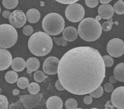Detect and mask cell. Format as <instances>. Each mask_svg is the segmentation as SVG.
<instances>
[{"instance_id": "obj_1", "label": "cell", "mask_w": 124, "mask_h": 109, "mask_svg": "<svg viewBox=\"0 0 124 109\" xmlns=\"http://www.w3.org/2000/svg\"><path fill=\"white\" fill-rule=\"evenodd\" d=\"M58 76L65 89L70 93L90 94L101 86L106 76L103 57L90 47L72 49L60 60Z\"/></svg>"}, {"instance_id": "obj_2", "label": "cell", "mask_w": 124, "mask_h": 109, "mask_svg": "<svg viewBox=\"0 0 124 109\" xmlns=\"http://www.w3.org/2000/svg\"><path fill=\"white\" fill-rule=\"evenodd\" d=\"M53 45V40L48 34L42 31L34 33L28 40V48L36 56H44L51 52Z\"/></svg>"}, {"instance_id": "obj_3", "label": "cell", "mask_w": 124, "mask_h": 109, "mask_svg": "<svg viewBox=\"0 0 124 109\" xmlns=\"http://www.w3.org/2000/svg\"><path fill=\"white\" fill-rule=\"evenodd\" d=\"M102 30V26L99 21L93 18L84 19L78 26L79 35L86 42H94L99 38Z\"/></svg>"}, {"instance_id": "obj_4", "label": "cell", "mask_w": 124, "mask_h": 109, "mask_svg": "<svg viewBox=\"0 0 124 109\" xmlns=\"http://www.w3.org/2000/svg\"><path fill=\"white\" fill-rule=\"evenodd\" d=\"M43 29L50 35H58L64 31L65 21L61 15L51 13L44 17L42 22Z\"/></svg>"}, {"instance_id": "obj_5", "label": "cell", "mask_w": 124, "mask_h": 109, "mask_svg": "<svg viewBox=\"0 0 124 109\" xmlns=\"http://www.w3.org/2000/svg\"><path fill=\"white\" fill-rule=\"evenodd\" d=\"M0 47L8 49L14 45L18 38L17 32L12 25L3 24L0 26Z\"/></svg>"}, {"instance_id": "obj_6", "label": "cell", "mask_w": 124, "mask_h": 109, "mask_svg": "<svg viewBox=\"0 0 124 109\" xmlns=\"http://www.w3.org/2000/svg\"><path fill=\"white\" fill-rule=\"evenodd\" d=\"M85 14L83 7L79 3L69 5L65 9V16L69 21L78 22L83 21Z\"/></svg>"}, {"instance_id": "obj_7", "label": "cell", "mask_w": 124, "mask_h": 109, "mask_svg": "<svg viewBox=\"0 0 124 109\" xmlns=\"http://www.w3.org/2000/svg\"><path fill=\"white\" fill-rule=\"evenodd\" d=\"M107 52L110 56L119 58L124 54V42L120 38H113L108 43Z\"/></svg>"}, {"instance_id": "obj_8", "label": "cell", "mask_w": 124, "mask_h": 109, "mask_svg": "<svg viewBox=\"0 0 124 109\" xmlns=\"http://www.w3.org/2000/svg\"><path fill=\"white\" fill-rule=\"evenodd\" d=\"M42 94L30 95H23L20 96V100L26 109H32L37 107L42 100Z\"/></svg>"}, {"instance_id": "obj_9", "label": "cell", "mask_w": 124, "mask_h": 109, "mask_svg": "<svg viewBox=\"0 0 124 109\" xmlns=\"http://www.w3.org/2000/svg\"><path fill=\"white\" fill-rule=\"evenodd\" d=\"M60 60L56 57L50 56L44 62L43 71L45 73L48 75H55L58 73Z\"/></svg>"}, {"instance_id": "obj_10", "label": "cell", "mask_w": 124, "mask_h": 109, "mask_svg": "<svg viewBox=\"0 0 124 109\" xmlns=\"http://www.w3.org/2000/svg\"><path fill=\"white\" fill-rule=\"evenodd\" d=\"M26 15L23 11L19 10L14 11L9 17V22L10 24L17 28H20L23 26L26 22Z\"/></svg>"}, {"instance_id": "obj_11", "label": "cell", "mask_w": 124, "mask_h": 109, "mask_svg": "<svg viewBox=\"0 0 124 109\" xmlns=\"http://www.w3.org/2000/svg\"><path fill=\"white\" fill-rule=\"evenodd\" d=\"M111 102L118 109H124V86L117 87L111 94Z\"/></svg>"}, {"instance_id": "obj_12", "label": "cell", "mask_w": 124, "mask_h": 109, "mask_svg": "<svg viewBox=\"0 0 124 109\" xmlns=\"http://www.w3.org/2000/svg\"><path fill=\"white\" fill-rule=\"evenodd\" d=\"M0 70L1 71L5 70L8 68L9 66L12 65V57L10 52L7 50L1 49H0Z\"/></svg>"}, {"instance_id": "obj_13", "label": "cell", "mask_w": 124, "mask_h": 109, "mask_svg": "<svg viewBox=\"0 0 124 109\" xmlns=\"http://www.w3.org/2000/svg\"><path fill=\"white\" fill-rule=\"evenodd\" d=\"M114 8L111 5H101L98 8V14L102 19H111L114 14Z\"/></svg>"}, {"instance_id": "obj_14", "label": "cell", "mask_w": 124, "mask_h": 109, "mask_svg": "<svg viewBox=\"0 0 124 109\" xmlns=\"http://www.w3.org/2000/svg\"><path fill=\"white\" fill-rule=\"evenodd\" d=\"M78 36V31L74 27L69 26L63 31V37L67 42H73Z\"/></svg>"}, {"instance_id": "obj_15", "label": "cell", "mask_w": 124, "mask_h": 109, "mask_svg": "<svg viewBox=\"0 0 124 109\" xmlns=\"http://www.w3.org/2000/svg\"><path fill=\"white\" fill-rule=\"evenodd\" d=\"M47 109H62L63 107V102L58 96H53L48 98L46 102Z\"/></svg>"}, {"instance_id": "obj_16", "label": "cell", "mask_w": 124, "mask_h": 109, "mask_svg": "<svg viewBox=\"0 0 124 109\" xmlns=\"http://www.w3.org/2000/svg\"><path fill=\"white\" fill-rule=\"evenodd\" d=\"M26 67L27 72L31 74L33 72H37L40 67V62L36 58H30L26 61Z\"/></svg>"}, {"instance_id": "obj_17", "label": "cell", "mask_w": 124, "mask_h": 109, "mask_svg": "<svg viewBox=\"0 0 124 109\" xmlns=\"http://www.w3.org/2000/svg\"><path fill=\"white\" fill-rule=\"evenodd\" d=\"M26 15L28 21L30 23L37 22L40 19V14L39 12V11L35 8L29 10L27 12Z\"/></svg>"}, {"instance_id": "obj_18", "label": "cell", "mask_w": 124, "mask_h": 109, "mask_svg": "<svg viewBox=\"0 0 124 109\" xmlns=\"http://www.w3.org/2000/svg\"><path fill=\"white\" fill-rule=\"evenodd\" d=\"M26 63V62L22 58H16L13 59L11 66L15 72H22L24 70Z\"/></svg>"}, {"instance_id": "obj_19", "label": "cell", "mask_w": 124, "mask_h": 109, "mask_svg": "<svg viewBox=\"0 0 124 109\" xmlns=\"http://www.w3.org/2000/svg\"><path fill=\"white\" fill-rule=\"evenodd\" d=\"M114 77L117 80L124 82V63L118 64L114 69Z\"/></svg>"}, {"instance_id": "obj_20", "label": "cell", "mask_w": 124, "mask_h": 109, "mask_svg": "<svg viewBox=\"0 0 124 109\" xmlns=\"http://www.w3.org/2000/svg\"><path fill=\"white\" fill-rule=\"evenodd\" d=\"M5 78L7 82L10 84H14L17 82L18 75L15 71H8L7 73H6Z\"/></svg>"}, {"instance_id": "obj_21", "label": "cell", "mask_w": 124, "mask_h": 109, "mask_svg": "<svg viewBox=\"0 0 124 109\" xmlns=\"http://www.w3.org/2000/svg\"><path fill=\"white\" fill-rule=\"evenodd\" d=\"M3 5L6 8L10 10V9L15 8L18 5L19 1L17 0H3L2 1Z\"/></svg>"}, {"instance_id": "obj_22", "label": "cell", "mask_w": 124, "mask_h": 109, "mask_svg": "<svg viewBox=\"0 0 124 109\" xmlns=\"http://www.w3.org/2000/svg\"><path fill=\"white\" fill-rule=\"evenodd\" d=\"M114 10L118 15H122L124 14V1H117L113 7Z\"/></svg>"}, {"instance_id": "obj_23", "label": "cell", "mask_w": 124, "mask_h": 109, "mask_svg": "<svg viewBox=\"0 0 124 109\" xmlns=\"http://www.w3.org/2000/svg\"><path fill=\"white\" fill-rule=\"evenodd\" d=\"M29 93H30L31 94H37L40 91V86L38 83L32 82L29 85L28 87Z\"/></svg>"}, {"instance_id": "obj_24", "label": "cell", "mask_w": 124, "mask_h": 109, "mask_svg": "<svg viewBox=\"0 0 124 109\" xmlns=\"http://www.w3.org/2000/svg\"><path fill=\"white\" fill-rule=\"evenodd\" d=\"M17 85L20 89H24L29 86V80L26 77H21L18 79Z\"/></svg>"}, {"instance_id": "obj_25", "label": "cell", "mask_w": 124, "mask_h": 109, "mask_svg": "<svg viewBox=\"0 0 124 109\" xmlns=\"http://www.w3.org/2000/svg\"><path fill=\"white\" fill-rule=\"evenodd\" d=\"M65 105L67 109H76L78 107V102L75 99L69 98L66 100Z\"/></svg>"}, {"instance_id": "obj_26", "label": "cell", "mask_w": 124, "mask_h": 109, "mask_svg": "<svg viewBox=\"0 0 124 109\" xmlns=\"http://www.w3.org/2000/svg\"><path fill=\"white\" fill-rule=\"evenodd\" d=\"M34 79L37 82H42L47 78V76L44 74V73L42 71H37L35 72L33 75Z\"/></svg>"}, {"instance_id": "obj_27", "label": "cell", "mask_w": 124, "mask_h": 109, "mask_svg": "<svg viewBox=\"0 0 124 109\" xmlns=\"http://www.w3.org/2000/svg\"><path fill=\"white\" fill-rule=\"evenodd\" d=\"M103 93H104V87L100 86L99 87H98L96 90H95L93 92L91 93L90 94H89L90 96H92V98H100V97L103 94Z\"/></svg>"}, {"instance_id": "obj_28", "label": "cell", "mask_w": 124, "mask_h": 109, "mask_svg": "<svg viewBox=\"0 0 124 109\" xmlns=\"http://www.w3.org/2000/svg\"><path fill=\"white\" fill-rule=\"evenodd\" d=\"M0 109H7L8 108V101L4 95H0Z\"/></svg>"}, {"instance_id": "obj_29", "label": "cell", "mask_w": 124, "mask_h": 109, "mask_svg": "<svg viewBox=\"0 0 124 109\" xmlns=\"http://www.w3.org/2000/svg\"><path fill=\"white\" fill-rule=\"evenodd\" d=\"M113 22L112 21V19H111L110 21L104 22L102 24V29L104 31H109L111 29L112 26L113 25Z\"/></svg>"}, {"instance_id": "obj_30", "label": "cell", "mask_w": 124, "mask_h": 109, "mask_svg": "<svg viewBox=\"0 0 124 109\" xmlns=\"http://www.w3.org/2000/svg\"><path fill=\"white\" fill-rule=\"evenodd\" d=\"M103 59L104 61V64L106 67H111L114 63V61L112 58L111 56L106 55L104 56H103Z\"/></svg>"}, {"instance_id": "obj_31", "label": "cell", "mask_w": 124, "mask_h": 109, "mask_svg": "<svg viewBox=\"0 0 124 109\" xmlns=\"http://www.w3.org/2000/svg\"><path fill=\"white\" fill-rule=\"evenodd\" d=\"M53 40L55 44L58 45H62L63 47H65L67 45V42L63 38V37H60V38L53 37Z\"/></svg>"}, {"instance_id": "obj_32", "label": "cell", "mask_w": 124, "mask_h": 109, "mask_svg": "<svg viewBox=\"0 0 124 109\" xmlns=\"http://www.w3.org/2000/svg\"><path fill=\"white\" fill-rule=\"evenodd\" d=\"M33 28L30 25H27L26 26H24L23 29V33L24 35L26 36H30L33 33Z\"/></svg>"}, {"instance_id": "obj_33", "label": "cell", "mask_w": 124, "mask_h": 109, "mask_svg": "<svg viewBox=\"0 0 124 109\" xmlns=\"http://www.w3.org/2000/svg\"><path fill=\"white\" fill-rule=\"evenodd\" d=\"M99 2L98 0H86L85 3L88 7L94 8L98 5Z\"/></svg>"}, {"instance_id": "obj_34", "label": "cell", "mask_w": 124, "mask_h": 109, "mask_svg": "<svg viewBox=\"0 0 124 109\" xmlns=\"http://www.w3.org/2000/svg\"><path fill=\"white\" fill-rule=\"evenodd\" d=\"M78 0H57V2L60 3L65 4V5H72V4L76 3Z\"/></svg>"}, {"instance_id": "obj_35", "label": "cell", "mask_w": 124, "mask_h": 109, "mask_svg": "<svg viewBox=\"0 0 124 109\" xmlns=\"http://www.w3.org/2000/svg\"><path fill=\"white\" fill-rule=\"evenodd\" d=\"M104 89L107 93H111V92L113 91V86L112 84L111 83H107L106 84L104 85Z\"/></svg>"}, {"instance_id": "obj_36", "label": "cell", "mask_w": 124, "mask_h": 109, "mask_svg": "<svg viewBox=\"0 0 124 109\" xmlns=\"http://www.w3.org/2000/svg\"><path fill=\"white\" fill-rule=\"evenodd\" d=\"M84 103L86 105H90L92 103V97L90 96H86L84 98Z\"/></svg>"}, {"instance_id": "obj_37", "label": "cell", "mask_w": 124, "mask_h": 109, "mask_svg": "<svg viewBox=\"0 0 124 109\" xmlns=\"http://www.w3.org/2000/svg\"><path fill=\"white\" fill-rule=\"evenodd\" d=\"M55 86L56 87V89L58 91H63L65 89V88L63 87V86H62V84H61V82H60L59 80H57L56 83H55Z\"/></svg>"}, {"instance_id": "obj_38", "label": "cell", "mask_w": 124, "mask_h": 109, "mask_svg": "<svg viewBox=\"0 0 124 109\" xmlns=\"http://www.w3.org/2000/svg\"><path fill=\"white\" fill-rule=\"evenodd\" d=\"M11 14L12 13L10 12V11H9L8 10H4L2 12V15L5 18H6V19H7V18L10 17Z\"/></svg>"}, {"instance_id": "obj_39", "label": "cell", "mask_w": 124, "mask_h": 109, "mask_svg": "<svg viewBox=\"0 0 124 109\" xmlns=\"http://www.w3.org/2000/svg\"><path fill=\"white\" fill-rule=\"evenodd\" d=\"M117 82V80L116 79V78L114 77V76H112L109 79V82L111 84H115L116 82Z\"/></svg>"}, {"instance_id": "obj_40", "label": "cell", "mask_w": 124, "mask_h": 109, "mask_svg": "<svg viewBox=\"0 0 124 109\" xmlns=\"http://www.w3.org/2000/svg\"><path fill=\"white\" fill-rule=\"evenodd\" d=\"M110 2H111V0H101L100 1V3H102V5H107Z\"/></svg>"}, {"instance_id": "obj_41", "label": "cell", "mask_w": 124, "mask_h": 109, "mask_svg": "<svg viewBox=\"0 0 124 109\" xmlns=\"http://www.w3.org/2000/svg\"><path fill=\"white\" fill-rule=\"evenodd\" d=\"M20 91L19 90L17 89H14L12 91V94L13 95H14V96H17V95H18L19 94Z\"/></svg>"}, {"instance_id": "obj_42", "label": "cell", "mask_w": 124, "mask_h": 109, "mask_svg": "<svg viewBox=\"0 0 124 109\" xmlns=\"http://www.w3.org/2000/svg\"><path fill=\"white\" fill-rule=\"evenodd\" d=\"M101 19H102V18H101V16H99V15L97 16V17L95 18V19H96V20H97L98 21H99Z\"/></svg>"}, {"instance_id": "obj_43", "label": "cell", "mask_w": 124, "mask_h": 109, "mask_svg": "<svg viewBox=\"0 0 124 109\" xmlns=\"http://www.w3.org/2000/svg\"><path fill=\"white\" fill-rule=\"evenodd\" d=\"M104 109H113V107H105Z\"/></svg>"}, {"instance_id": "obj_44", "label": "cell", "mask_w": 124, "mask_h": 109, "mask_svg": "<svg viewBox=\"0 0 124 109\" xmlns=\"http://www.w3.org/2000/svg\"><path fill=\"white\" fill-rule=\"evenodd\" d=\"M91 109H97V108H92Z\"/></svg>"}, {"instance_id": "obj_45", "label": "cell", "mask_w": 124, "mask_h": 109, "mask_svg": "<svg viewBox=\"0 0 124 109\" xmlns=\"http://www.w3.org/2000/svg\"><path fill=\"white\" fill-rule=\"evenodd\" d=\"M79 109V108H78V109Z\"/></svg>"}]
</instances>
